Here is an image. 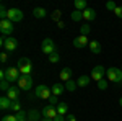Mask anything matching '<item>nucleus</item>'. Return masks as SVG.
<instances>
[{
  "label": "nucleus",
  "mask_w": 122,
  "mask_h": 121,
  "mask_svg": "<svg viewBox=\"0 0 122 121\" xmlns=\"http://www.w3.org/2000/svg\"><path fill=\"white\" fill-rule=\"evenodd\" d=\"M107 70L104 69L103 65H94L93 69H91V79H93L94 82H99V80H103L104 79V74H106Z\"/></svg>",
  "instance_id": "423d86ee"
},
{
  "label": "nucleus",
  "mask_w": 122,
  "mask_h": 121,
  "mask_svg": "<svg viewBox=\"0 0 122 121\" xmlns=\"http://www.w3.org/2000/svg\"><path fill=\"white\" fill-rule=\"evenodd\" d=\"M90 31H91V28H90V25H88V23L83 25V26L80 28V33H81L83 36H88V35H90Z\"/></svg>",
  "instance_id": "cd10ccee"
},
{
  "label": "nucleus",
  "mask_w": 122,
  "mask_h": 121,
  "mask_svg": "<svg viewBox=\"0 0 122 121\" xmlns=\"http://www.w3.org/2000/svg\"><path fill=\"white\" fill-rule=\"evenodd\" d=\"M106 75H107V79H109L111 82H114V84H122V70L121 69H117V67H109L107 72H106Z\"/></svg>",
  "instance_id": "f03ea898"
},
{
  "label": "nucleus",
  "mask_w": 122,
  "mask_h": 121,
  "mask_svg": "<svg viewBox=\"0 0 122 121\" xmlns=\"http://www.w3.org/2000/svg\"><path fill=\"white\" fill-rule=\"evenodd\" d=\"M94 18H96V12H94L93 8L83 10V20H86V21H93Z\"/></svg>",
  "instance_id": "4468645a"
},
{
  "label": "nucleus",
  "mask_w": 122,
  "mask_h": 121,
  "mask_svg": "<svg viewBox=\"0 0 122 121\" xmlns=\"http://www.w3.org/2000/svg\"><path fill=\"white\" fill-rule=\"evenodd\" d=\"M56 108H57V113H59V115H62V116H65L67 111H68V105H67V103H64V102L59 103Z\"/></svg>",
  "instance_id": "aec40b11"
},
{
  "label": "nucleus",
  "mask_w": 122,
  "mask_h": 121,
  "mask_svg": "<svg viewBox=\"0 0 122 121\" xmlns=\"http://www.w3.org/2000/svg\"><path fill=\"white\" fill-rule=\"evenodd\" d=\"M0 88L3 90V92H8L10 85H8V80H5V79H2V84H0Z\"/></svg>",
  "instance_id": "c756f323"
},
{
  "label": "nucleus",
  "mask_w": 122,
  "mask_h": 121,
  "mask_svg": "<svg viewBox=\"0 0 122 121\" xmlns=\"http://www.w3.org/2000/svg\"><path fill=\"white\" fill-rule=\"evenodd\" d=\"M51 90H52V95H56V97H59V95H62V93H64V90H65V87H64L62 84H54Z\"/></svg>",
  "instance_id": "dca6fc26"
},
{
  "label": "nucleus",
  "mask_w": 122,
  "mask_h": 121,
  "mask_svg": "<svg viewBox=\"0 0 122 121\" xmlns=\"http://www.w3.org/2000/svg\"><path fill=\"white\" fill-rule=\"evenodd\" d=\"M88 7H86V2L85 0H75V10H80V12H83V10H86Z\"/></svg>",
  "instance_id": "5701e85b"
},
{
  "label": "nucleus",
  "mask_w": 122,
  "mask_h": 121,
  "mask_svg": "<svg viewBox=\"0 0 122 121\" xmlns=\"http://www.w3.org/2000/svg\"><path fill=\"white\" fill-rule=\"evenodd\" d=\"M106 8H107V10H111V12H114V10L117 8V5H116L114 2H107V3H106Z\"/></svg>",
  "instance_id": "473e14b6"
},
{
  "label": "nucleus",
  "mask_w": 122,
  "mask_h": 121,
  "mask_svg": "<svg viewBox=\"0 0 122 121\" xmlns=\"http://www.w3.org/2000/svg\"><path fill=\"white\" fill-rule=\"evenodd\" d=\"M121 70H122V67H121Z\"/></svg>",
  "instance_id": "79ce46f5"
},
{
  "label": "nucleus",
  "mask_w": 122,
  "mask_h": 121,
  "mask_svg": "<svg viewBox=\"0 0 122 121\" xmlns=\"http://www.w3.org/2000/svg\"><path fill=\"white\" fill-rule=\"evenodd\" d=\"M23 12L20 8H10L8 10V17H7V20H10L11 23H20L21 20H23Z\"/></svg>",
  "instance_id": "0eeeda50"
},
{
  "label": "nucleus",
  "mask_w": 122,
  "mask_h": 121,
  "mask_svg": "<svg viewBox=\"0 0 122 121\" xmlns=\"http://www.w3.org/2000/svg\"><path fill=\"white\" fill-rule=\"evenodd\" d=\"M33 15H34L36 18H44V17L47 15V12H46V8H41V7H39V8L33 10Z\"/></svg>",
  "instance_id": "4be33fe9"
},
{
  "label": "nucleus",
  "mask_w": 122,
  "mask_h": 121,
  "mask_svg": "<svg viewBox=\"0 0 122 121\" xmlns=\"http://www.w3.org/2000/svg\"><path fill=\"white\" fill-rule=\"evenodd\" d=\"M41 120L42 118H41V113L38 110H31L28 113V121H41Z\"/></svg>",
  "instance_id": "f3484780"
},
{
  "label": "nucleus",
  "mask_w": 122,
  "mask_h": 121,
  "mask_svg": "<svg viewBox=\"0 0 122 121\" xmlns=\"http://www.w3.org/2000/svg\"><path fill=\"white\" fill-rule=\"evenodd\" d=\"M114 15H116L117 18H122V7H117V8L114 10Z\"/></svg>",
  "instance_id": "72a5a7b5"
},
{
  "label": "nucleus",
  "mask_w": 122,
  "mask_h": 121,
  "mask_svg": "<svg viewBox=\"0 0 122 121\" xmlns=\"http://www.w3.org/2000/svg\"><path fill=\"white\" fill-rule=\"evenodd\" d=\"M0 62H2V64H7V62H8V54H7V52H2V54H0Z\"/></svg>",
  "instance_id": "2f4dec72"
},
{
  "label": "nucleus",
  "mask_w": 122,
  "mask_h": 121,
  "mask_svg": "<svg viewBox=\"0 0 122 121\" xmlns=\"http://www.w3.org/2000/svg\"><path fill=\"white\" fill-rule=\"evenodd\" d=\"M119 105H121V108H122V97H121V100H119Z\"/></svg>",
  "instance_id": "a19ab883"
},
{
  "label": "nucleus",
  "mask_w": 122,
  "mask_h": 121,
  "mask_svg": "<svg viewBox=\"0 0 122 121\" xmlns=\"http://www.w3.org/2000/svg\"><path fill=\"white\" fill-rule=\"evenodd\" d=\"M7 97H8V98L11 100V102L18 100V97H20L18 88H16V87H10V88H8V92H7Z\"/></svg>",
  "instance_id": "2eb2a0df"
},
{
  "label": "nucleus",
  "mask_w": 122,
  "mask_h": 121,
  "mask_svg": "<svg viewBox=\"0 0 122 121\" xmlns=\"http://www.w3.org/2000/svg\"><path fill=\"white\" fill-rule=\"evenodd\" d=\"M73 46L76 49H83L85 46H90V43H88V36H83V35H80L78 38L73 39Z\"/></svg>",
  "instance_id": "f8f14e48"
},
{
  "label": "nucleus",
  "mask_w": 122,
  "mask_h": 121,
  "mask_svg": "<svg viewBox=\"0 0 122 121\" xmlns=\"http://www.w3.org/2000/svg\"><path fill=\"white\" fill-rule=\"evenodd\" d=\"M15 116H16V121H28V113H25L23 110L20 113H16Z\"/></svg>",
  "instance_id": "a878e982"
},
{
  "label": "nucleus",
  "mask_w": 122,
  "mask_h": 121,
  "mask_svg": "<svg viewBox=\"0 0 122 121\" xmlns=\"http://www.w3.org/2000/svg\"><path fill=\"white\" fill-rule=\"evenodd\" d=\"M18 70H20L21 75H31L33 67H31V61H29L28 57H21V59H18Z\"/></svg>",
  "instance_id": "f257e3e1"
},
{
  "label": "nucleus",
  "mask_w": 122,
  "mask_h": 121,
  "mask_svg": "<svg viewBox=\"0 0 122 121\" xmlns=\"http://www.w3.org/2000/svg\"><path fill=\"white\" fill-rule=\"evenodd\" d=\"M33 87V77L31 75H21L18 80V88L21 90H31Z\"/></svg>",
  "instance_id": "1a4fd4ad"
},
{
  "label": "nucleus",
  "mask_w": 122,
  "mask_h": 121,
  "mask_svg": "<svg viewBox=\"0 0 122 121\" xmlns=\"http://www.w3.org/2000/svg\"><path fill=\"white\" fill-rule=\"evenodd\" d=\"M96 84H98V88H99V90H106V88H107V82H106V80H99V82H96Z\"/></svg>",
  "instance_id": "7c9ffc66"
},
{
  "label": "nucleus",
  "mask_w": 122,
  "mask_h": 121,
  "mask_svg": "<svg viewBox=\"0 0 122 121\" xmlns=\"http://www.w3.org/2000/svg\"><path fill=\"white\" fill-rule=\"evenodd\" d=\"M49 103H51V105H59V103H57V97H56V95H52V97L49 98Z\"/></svg>",
  "instance_id": "c9c22d12"
},
{
  "label": "nucleus",
  "mask_w": 122,
  "mask_h": 121,
  "mask_svg": "<svg viewBox=\"0 0 122 121\" xmlns=\"http://www.w3.org/2000/svg\"><path fill=\"white\" fill-rule=\"evenodd\" d=\"M21 74H20L18 67H7L5 69V80L8 82H18Z\"/></svg>",
  "instance_id": "20e7f679"
},
{
  "label": "nucleus",
  "mask_w": 122,
  "mask_h": 121,
  "mask_svg": "<svg viewBox=\"0 0 122 121\" xmlns=\"http://www.w3.org/2000/svg\"><path fill=\"white\" fill-rule=\"evenodd\" d=\"M54 121H67V116H62V115H57V118Z\"/></svg>",
  "instance_id": "e433bc0d"
},
{
  "label": "nucleus",
  "mask_w": 122,
  "mask_h": 121,
  "mask_svg": "<svg viewBox=\"0 0 122 121\" xmlns=\"http://www.w3.org/2000/svg\"><path fill=\"white\" fill-rule=\"evenodd\" d=\"M90 80H91V79H88V75H81V77H78L76 85H78V87H88Z\"/></svg>",
  "instance_id": "412c9836"
},
{
  "label": "nucleus",
  "mask_w": 122,
  "mask_h": 121,
  "mask_svg": "<svg viewBox=\"0 0 122 121\" xmlns=\"http://www.w3.org/2000/svg\"><path fill=\"white\" fill-rule=\"evenodd\" d=\"M41 49H42V52L47 54V56H51V54L57 52V51H56V44H54V41H52L51 38L42 39V43H41Z\"/></svg>",
  "instance_id": "39448f33"
},
{
  "label": "nucleus",
  "mask_w": 122,
  "mask_h": 121,
  "mask_svg": "<svg viewBox=\"0 0 122 121\" xmlns=\"http://www.w3.org/2000/svg\"><path fill=\"white\" fill-rule=\"evenodd\" d=\"M41 121H54V120H49V118H42Z\"/></svg>",
  "instance_id": "ea45409f"
},
{
  "label": "nucleus",
  "mask_w": 122,
  "mask_h": 121,
  "mask_svg": "<svg viewBox=\"0 0 122 121\" xmlns=\"http://www.w3.org/2000/svg\"><path fill=\"white\" fill-rule=\"evenodd\" d=\"M57 108L54 105H46L42 108V118H49V120H56L57 118Z\"/></svg>",
  "instance_id": "9d476101"
},
{
  "label": "nucleus",
  "mask_w": 122,
  "mask_h": 121,
  "mask_svg": "<svg viewBox=\"0 0 122 121\" xmlns=\"http://www.w3.org/2000/svg\"><path fill=\"white\" fill-rule=\"evenodd\" d=\"M67 121H76L75 115H68V116H67Z\"/></svg>",
  "instance_id": "4c0bfd02"
},
{
  "label": "nucleus",
  "mask_w": 122,
  "mask_h": 121,
  "mask_svg": "<svg viewBox=\"0 0 122 121\" xmlns=\"http://www.w3.org/2000/svg\"><path fill=\"white\" fill-rule=\"evenodd\" d=\"M60 79H62V82L72 80V69H70V67H64V69L60 70Z\"/></svg>",
  "instance_id": "ddd939ff"
},
{
  "label": "nucleus",
  "mask_w": 122,
  "mask_h": 121,
  "mask_svg": "<svg viewBox=\"0 0 122 121\" xmlns=\"http://www.w3.org/2000/svg\"><path fill=\"white\" fill-rule=\"evenodd\" d=\"M70 17H72V20H73V21H80V20L83 18V12H80V10H75V12H73Z\"/></svg>",
  "instance_id": "393cba45"
},
{
  "label": "nucleus",
  "mask_w": 122,
  "mask_h": 121,
  "mask_svg": "<svg viewBox=\"0 0 122 121\" xmlns=\"http://www.w3.org/2000/svg\"><path fill=\"white\" fill-rule=\"evenodd\" d=\"M2 121H16V116H15V115H8V116H5V118H2Z\"/></svg>",
  "instance_id": "f704fd0d"
},
{
  "label": "nucleus",
  "mask_w": 122,
  "mask_h": 121,
  "mask_svg": "<svg viewBox=\"0 0 122 121\" xmlns=\"http://www.w3.org/2000/svg\"><path fill=\"white\" fill-rule=\"evenodd\" d=\"M10 105H11V100H10L7 95L0 98V108H2V110H8V108H10Z\"/></svg>",
  "instance_id": "6ab92c4d"
},
{
  "label": "nucleus",
  "mask_w": 122,
  "mask_h": 121,
  "mask_svg": "<svg viewBox=\"0 0 122 121\" xmlns=\"http://www.w3.org/2000/svg\"><path fill=\"white\" fill-rule=\"evenodd\" d=\"M59 13H60V12H59V10H56V12H54V15H52V17H54V18H59Z\"/></svg>",
  "instance_id": "58836bf2"
},
{
  "label": "nucleus",
  "mask_w": 122,
  "mask_h": 121,
  "mask_svg": "<svg viewBox=\"0 0 122 121\" xmlns=\"http://www.w3.org/2000/svg\"><path fill=\"white\" fill-rule=\"evenodd\" d=\"M10 110H11V111H15V115L21 111V105H20V102H18V100L11 102V105H10Z\"/></svg>",
  "instance_id": "b1692460"
},
{
  "label": "nucleus",
  "mask_w": 122,
  "mask_h": 121,
  "mask_svg": "<svg viewBox=\"0 0 122 121\" xmlns=\"http://www.w3.org/2000/svg\"><path fill=\"white\" fill-rule=\"evenodd\" d=\"M2 46H3L5 51L11 52V51H15V49L18 47V41H16L15 38H11V36H3L2 38Z\"/></svg>",
  "instance_id": "7ed1b4c3"
},
{
  "label": "nucleus",
  "mask_w": 122,
  "mask_h": 121,
  "mask_svg": "<svg viewBox=\"0 0 122 121\" xmlns=\"http://www.w3.org/2000/svg\"><path fill=\"white\" fill-rule=\"evenodd\" d=\"M75 87H78V85H76L73 80H68V82L65 84V90H68V92H73V90H75Z\"/></svg>",
  "instance_id": "bb28decb"
},
{
  "label": "nucleus",
  "mask_w": 122,
  "mask_h": 121,
  "mask_svg": "<svg viewBox=\"0 0 122 121\" xmlns=\"http://www.w3.org/2000/svg\"><path fill=\"white\" fill-rule=\"evenodd\" d=\"M59 61H60V56H59L57 52H54V54L49 56V62H52V64H57Z\"/></svg>",
  "instance_id": "c85d7f7f"
},
{
  "label": "nucleus",
  "mask_w": 122,
  "mask_h": 121,
  "mask_svg": "<svg viewBox=\"0 0 122 121\" xmlns=\"http://www.w3.org/2000/svg\"><path fill=\"white\" fill-rule=\"evenodd\" d=\"M0 33L5 36H10L13 33V23L10 20H2L0 21Z\"/></svg>",
  "instance_id": "9b49d317"
},
{
  "label": "nucleus",
  "mask_w": 122,
  "mask_h": 121,
  "mask_svg": "<svg viewBox=\"0 0 122 121\" xmlns=\"http://www.w3.org/2000/svg\"><path fill=\"white\" fill-rule=\"evenodd\" d=\"M90 51L93 54H99L101 52V44L98 41H90Z\"/></svg>",
  "instance_id": "a211bd4d"
},
{
  "label": "nucleus",
  "mask_w": 122,
  "mask_h": 121,
  "mask_svg": "<svg viewBox=\"0 0 122 121\" xmlns=\"http://www.w3.org/2000/svg\"><path fill=\"white\" fill-rule=\"evenodd\" d=\"M36 97L41 100H49L52 97V90H49L46 85H38L36 87Z\"/></svg>",
  "instance_id": "6e6552de"
}]
</instances>
